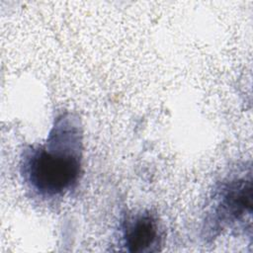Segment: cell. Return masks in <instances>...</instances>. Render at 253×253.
I'll use <instances>...</instances> for the list:
<instances>
[{"label":"cell","instance_id":"obj_1","mask_svg":"<svg viewBox=\"0 0 253 253\" xmlns=\"http://www.w3.org/2000/svg\"><path fill=\"white\" fill-rule=\"evenodd\" d=\"M82 127L70 112L55 117L43 143L28 145L21 154L20 174L34 195L43 200L62 198L82 175Z\"/></svg>","mask_w":253,"mask_h":253},{"label":"cell","instance_id":"obj_2","mask_svg":"<svg viewBox=\"0 0 253 253\" xmlns=\"http://www.w3.org/2000/svg\"><path fill=\"white\" fill-rule=\"evenodd\" d=\"M251 166L239 167L214 186L203 221L204 236L212 240L224 230L243 229L246 222L251 224Z\"/></svg>","mask_w":253,"mask_h":253},{"label":"cell","instance_id":"obj_3","mask_svg":"<svg viewBox=\"0 0 253 253\" xmlns=\"http://www.w3.org/2000/svg\"><path fill=\"white\" fill-rule=\"evenodd\" d=\"M119 245L122 250L150 253L160 249L163 229L158 215L148 210L125 213L120 222Z\"/></svg>","mask_w":253,"mask_h":253}]
</instances>
